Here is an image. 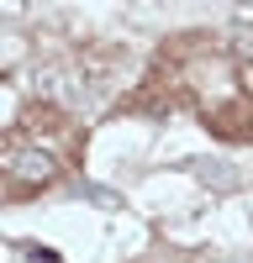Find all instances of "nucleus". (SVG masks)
Masks as SVG:
<instances>
[{"label": "nucleus", "instance_id": "nucleus-1", "mask_svg": "<svg viewBox=\"0 0 253 263\" xmlns=\"http://www.w3.org/2000/svg\"><path fill=\"white\" fill-rule=\"evenodd\" d=\"M53 179H58V153L48 142L27 137V132H11L6 137V190L32 195V190H48Z\"/></svg>", "mask_w": 253, "mask_h": 263}]
</instances>
